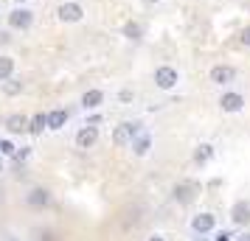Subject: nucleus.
<instances>
[{
	"mask_svg": "<svg viewBox=\"0 0 250 241\" xmlns=\"http://www.w3.org/2000/svg\"><path fill=\"white\" fill-rule=\"evenodd\" d=\"M144 129H141V121H124V124H118L113 132V143L115 146H132V140L141 135Z\"/></svg>",
	"mask_w": 250,
	"mask_h": 241,
	"instance_id": "1",
	"label": "nucleus"
},
{
	"mask_svg": "<svg viewBox=\"0 0 250 241\" xmlns=\"http://www.w3.org/2000/svg\"><path fill=\"white\" fill-rule=\"evenodd\" d=\"M197 194H200V183H194V180H183V183H177L174 191H171V196H174L177 205H191L194 199H197Z\"/></svg>",
	"mask_w": 250,
	"mask_h": 241,
	"instance_id": "2",
	"label": "nucleus"
},
{
	"mask_svg": "<svg viewBox=\"0 0 250 241\" xmlns=\"http://www.w3.org/2000/svg\"><path fill=\"white\" fill-rule=\"evenodd\" d=\"M31 23H34V14L28 9H23V6H17L14 12H9V28H14V31H28Z\"/></svg>",
	"mask_w": 250,
	"mask_h": 241,
	"instance_id": "3",
	"label": "nucleus"
},
{
	"mask_svg": "<svg viewBox=\"0 0 250 241\" xmlns=\"http://www.w3.org/2000/svg\"><path fill=\"white\" fill-rule=\"evenodd\" d=\"M177 81H180V76H177V70L169 68V65H160V68L155 70V84H158L160 90H171V87H177Z\"/></svg>",
	"mask_w": 250,
	"mask_h": 241,
	"instance_id": "4",
	"label": "nucleus"
},
{
	"mask_svg": "<svg viewBox=\"0 0 250 241\" xmlns=\"http://www.w3.org/2000/svg\"><path fill=\"white\" fill-rule=\"evenodd\" d=\"M99 143V127L96 124H84V127L76 132V146L79 149H93Z\"/></svg>",
	"mask_w": 250,
	"mask_h": 241,
	"instance_id": "5",
	"label": "nucleus"
},
{
	"mask_svg": "<svg viewBox=\"0 0 250 241\" xmlns=\"http://www.w3.org/2000/svg\"><path fill=\"white\" fill-rule=\"evenodd\" d=\"M25 205L34 207V210L48 207V205H51V191H48V188H31V191L25 194Z\"/></svg>",
	"mask_w": 250,
	"mask_h": 241,
	"instance_id": "6",
	"label": "nucleus"
},
{
	"mask_svg": "<svg viewBox=\"0 0 250 241\" xmlns=\"http://www.w3.org/2000/svg\"><path fill=\"white\" fill-rule=\"evenodd\" d=\"M219 107H222V112H242L245 110V95L242 93H222V98H219Z\"/></svg>",
	"mask_w": 250,
	"mask_h": 241,
	"instance_id": "7",
	"label": "nucleus"
},
{
	"mask_svg": "<svg viewBox=\"0 0 250 241\" xmlns=\"http://www.w3.org/2000/svg\"><path fill=\"white\" fill-rule=\"evenodd\" d=\"M57 17L62 23H79L82 17H84V9H82L79 3H62L57 9Z\"/></svg>",
	"mask_w": 250,
	"mask_h": 241,
	"instance_id": "8",
	"label": "nucleus"
},
{
	"mask_svg": "<svg viewBox=\"0 0 250 241\" xmlns=\"http://www.w3.org/2000/svg\"><path fill=\"white\" fill-rule=\"evenodd\" d=\"M214 227H216V216L214 213H197V216L191 219V230L194 233H200V236L214 233Z\"/></svg>",
	"mask_w": 250,
	"mask_h": 241,
	"instance_id": "9",
	"label": "nucleus"
},
{
	"mask_svg": "<svg viewBox=\"0 0 250 241\" xmlns=\"http://www.w3.org/2000/svg\"><path fill=\"white\" fill-rule=\"evenodd\" d=\"M233 79H236V70L230 65H214L211 68V81L214 84H230Z\"/></svg>",
	"mask_w": 250,
	"mask_h": 241,
	"instance_id": "10",
	"label": "nucleus"
},
{
	"mask_svg": "<svg viewBox=\"0 0 250 241\" xmlns=\"http://www.w3.org/2000/svg\"><path fill=\"white\" fill-rule=\"evenodd\" d=\"M28 127H31V118H25V115H9L6 118V129L12 135H25Z\"/></svg>",
	"mask_w": 250,
	"mask_h": 241,
	"instance_id": "11",
	"label": "nucleus"
},
{
	"mask_svg": "<svg viewBox=\"0 0 250 241\" xmlns=\"http://www.w3.org/2000/svg\"><path fill=\"white\" fill-rule=\"evenodd\" d=\"M230 222L236 224V227H245L250 222V205L248 202H236V205L230 207Z\"/></svg>",
	"mask_w": 250,
	"mask_h": 241,
	"instance_id": "12",
	"label": "nucleus"
},
{
	"mask_svg": "<svg viewBox=\"0 0 250 241\" xmlns=\"http://www.w3.org/2000/svg\"><path fill=\"white\" fill-rule=\"evenodd\" d=\"M102 101H104V90H96V87L82 95V107L84 110H96V107H102Z\"/></svg>",
	"mask_w": 250,
	"mask_h": 241,
	"instance_id": "13",
	"label": "nucleus"
},
{
	"mask_svg": "<svg viewBox=\"0 0 250 241\" xmlns=\"http://www.w3.org/2000/svg\"><path fill=\"white\" fill-rule=\"evenodd\" d=\"M149 149H152V135H146V132H141L135 140H132V151H135L138 157H146Z\"/></svg>",
	"mask_w": 250,
	"mask_h": 241,
	"instance_id": "14",
	"label": "nucleus"
},
{
	"mask_svg": "<svg viewBox=\"0 0 250 241\" xmlns=\"http://www.w3.org/2000/svg\"><path fill=\"white\" fill-rule=\"evenodd\" d=\"M214 160V146L211 143H200L197 149H194V163L197 166H205V163Z\"/></svg>",
	"mask_w": 250,
	"mask_h": 241,
	"instance_id": "15",
	"label": "nucleus"
},
{
	"mask_svg": "<svg viewBox=\"0 0 250 241\" xmlns=\"http://www.w3.org/2000/svg\"><path fill=\"white\" fill-rule=\"evenodd\" d=\"M68 110H51L48 112V129H62L65 124H68Z\"/></svg>",
	"mask_w": 250,
	"mask_h": 241,
	"instance_id": "16",
	"label": "nucleus"
},
{
	"mask_svg": "<svg viewBox=\"0 0 250 241\" xmlns=\"http://www.w3.org/2000/svg\"><path fill=\"white\" fill-rule=\"evenodd\" d=\"M14 76V59L12 56H0V81H9Z\"/></svg>",
	"mask_w": 250,
	"mask_h": 241,
	"instance_id": "17",
	"label": "nucleus"
},
{
	"mask_svg": "<svg viewBox=\"0 0 250 241\" xmlns=\"http://www.w3.org/2000/svg\"><path fill=\"white\" fill-rule=\"evenodd\" d=\"M42 129H48V115H34L31 118V127H28V135H42Z\"/></svg>",
	"mask_w": 250,
	"mask_h": 241,
	"instance_id": "18",
	"label": "nucleus"
},
{
	"mask_svg": "<svg viewBox=\"0 0 250 241\" xmlns=\"http://www.w3.org/2000/svg\"><path fill=\"white\" fill-rule=\"evenodd\" d=\"M124 37L126 39H141V37H144V25L138 23V20H129V23L124 25Z\"/></svg>",
	"mask_w": 250,
	"mask_h": 241,
	"instance_id": "19",
	"label": "nucleus"
},
{
	"mask_svg": "<svg viewBox=\"0 0 250 241\" xmlns=\"http://www.w3.org/2000/svg\"><path fill=\"white\" fill-rule=\"evenodd\" d=\"M3 93H6V95H20V93H23V81H17V79L3 81Z\"/></svg>",
	"mask_w": 250,
	"mask_h": 241,
	"instance_id": "20",
	"label": "nucleus"
},
{
	"mask_svg": "<svg viewBox=\"0 0 250 241\" xmlns=\"http://www.w3.org/2000/svg\"><path fill=\"white\" fill-rule=\"evenodd\" d=\"M14 143L12 140H0V154H9V157H14Z\"/></svg>",
	"mask_w": 250,
	"mask_h": 241,
	"instance_id": "21",
	"label": "nucleus"
},
{
	"mask_svg": "<svg viewBox=\"0 0 250 241\" xmlns=\"http://www.w3.org/2000/svg\"><path fill=\"white\" fill-rule=\"evenodd\" d=\"M239 42L250 48V25H248V28H242V31H239Z\"/></svg>",
	"mask_w": 250,
	"mask_h": 241,
	"instance_id": "22",
	"label": "nucleus"
},
{
	"mask_svg": "<svg viewBox=\"0 0 250 241\" xmlns=\"http://www.w3.org/2000/svg\"><path fill=\"white\" fill-rule=\"evenodd\" d=\"M118 98H121L124 104H129L132 98H135V95H132V90H121V93H118Z\"/></svg>",
	"mask_w": 250,
	"mask_h": 241,
	"instance_id": "23",
	"label": "nucleus"
},
{
	"mask_svg": "<svg viewBox=\"0 0 250 241\" xmlns=\"http://www.w3.org/2000/svg\"><path fill=\"white\" fill-rule=\"evenodd\" d=\"M230 239H233V236H230L228 230H219V233L214 236V241H230Z\"/></svg>",
	"mask_w": 250,
	"mask_h": 241,
	"instance_id": "24",
	"label": "nucleus"
},
{
	"mask_svg": "<svg viewBox=\"0 0 250 241\" xmlns=\"http://www.w3.org/2000/svg\"><path fill=\"white\" fill-rule=\"evenodd\" d=\"M9 39H12V37H9V31H0V45H6Z\"/></svg>",
	"mask_w": 250,
	"mask_h": 241,
	"instance_id": "25",
	"label": "nucleus"
},
{
	"mask_svg": "<svg viewBox=\"0 0 250 241\" xmlns=\"http://www.w3.org/2000/svg\"><path fill=\"white\" fill-rule=\"evenodd\" d=\"M149 241H166V239H163V236H152Z\"/></svg>",
	"mask_w": 250,
	"mask_h": 241,
	"instance_id": "26",
	"label": "nucleus"
},
{
	"mask_svg": "<svg viewBox=\"0 0 250 241\" xmlns=\"http://www.w3.org/2000/svg\"><path fill=\"white\" fill-rule=\"evenodd\" d=\"M144 3H146V6H155V3H160V0H144Z\"/></svg>",
	"mask_w": 250,
	"mask_h": 241,
	"instance_id": "27",
	"label": "nucleus"
},
{
	"mask_svg": "<svg viewBox=\"0 0 250 241\" xmlns=\"http://www.w3.org/2000/svg\"><path fill=\"white\" fill-rule=\"evenodd\" d=\"M3 241H20V239H14V236H6V239H3Z\"/></svg>",
	"mask_w": 250,
	"mask_h": 241,
	"instance_id": "28",
	"label": "nucleus"
},
{
	"mask_svg": "<svg viewBox=\"0 0 250 241\" xmlns=\"http://www.w3.org/2000/svg\"><path fill=\"white\" fill-rule=\"evenodd\" d=\"M242 241H250V233H245V236H242Z\"/></svg>",
	"mask_w": 250,
	"mask_h": 241,
	"instance_id": "29",
	"label": "nucleus"
},
{
	"mask_svg": "<svg viewBox=\"0 0 250 241\" xmlns=\"http://www.w3.org/2000/svg\"><path fill=\"white\" fill-rule=\"evenodd\" d=\"M14 3H17V6H20V3H28V0H14Z\"/></svg>",
	"mask_w": 250,
	"mask_h": 241,
	"instance_id": "30",
	"label": "nucleus"
},
{
	"mask_svg": "<svg viewBox=\"0 0 250 241\" xmlns=\"http://www.w3.org/2000/svg\"><path fill=\"white\" fill-rule=\"evenodd\" d=\"M194 241H203V239H194Z\"/></svg>",
	"mask_w": 250,
	"mask_h": 241,
	"instance_id": "31",
	"label": "nucleus"
}]
</instances>
